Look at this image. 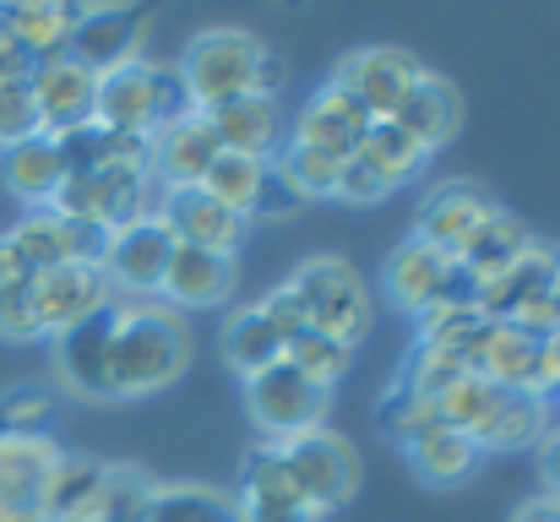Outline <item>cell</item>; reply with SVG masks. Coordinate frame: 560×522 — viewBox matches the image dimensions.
Listing matches in <instances>:
<instances>
[{"label":"cell","mask_w":560,"mask_h":522,"mask_svg":"<svg viewBox=\"0 0 560 522\" xmlns=\"http://www.w3.org/2000/svg\"><path fill=\"white\" fill-rule=\"evenodd\" d=\"M545 392H550V397L560 392V327L545 338Z\"/></svg>","instance_id":"7dc6e473"},{"label":"cell","mask_w":560,"mask_h":522,"mask_svg":"<svg viewBox=\"0 0 560 522\" xmlns=\"http://www.w3.org/2000/svg\"><path fill=\"white\" fill-rule=\"evenodd\" d=\"M360 153H365L375 170L386 174V185H392V190H397L402 179H413V174L424 170V153H419V148H413V142H408V137L392 126V120H375L371 137L360 142Z\"/></svg>","instance_id":"e575fe53"},{"label":"cell","mask_w":560,"mask_h":522,"mask_svg":"<svg viewBox=\"0 0 560 522\" xmlns=\"http://www.w3.org/2000/svg\"><path fill=\"white\" fill-rule=\"evenodd\" d=\"M190 364V327L164 300H120L109 338V397L175 386Z\"/></svg>","instance_id":"6da1fadb"},{"label":"cell","mask_w":560,"mask_h":522,"mask_svg":"<svg viewBox=\"0 0 560 522\" xmlns=\"http://www.w3.org/2000/svg\"><path fill=\"white\" fill-rule=\"evenodd\" d=\"M272 446H278V463H283L294 496H300L316 518H327V512H338V507L354 501V490H360V457H354V446H349L338 430L316 425V430L283 436V441H272Z\"/></svg>","instance_id":"277c9868"},{"label":"cell","mask_w":560,"mask_h":522,"mask_svg":"<svg viewBox=\"0 0 560 522\" xmlns=\"http://www.w3.org/2000/svg\"><path fill=\"white\" fill-rule=\"evenodd\" d=\"M245 408H250V419H256V430L267 441H283V436H300V430L327 425L332 392L316 386L300 364L278 359V364H267V370H256L245 381Z\"/></svg>","instance_id":"8992f818"},{"label":"cell","mask_w":560,"mask_h":522,"mask_svg":"<svg viewBox=\"0 0 560 522\" xmlns=\"http://www.w3.org/2000/svg\"><path fill=\"white\" fill-rule=\"evenodd\" d=\"M120 305V300H115ZM115 305L77 322L55 338V370L77 397H109V338H115Z\"/></svg>","instance_id":"ac0fdd59"},{"label":"cell","mask_w":560,"mask_h":522,"mask_svg":"<svg viewBox=\"0 0 560 522\" xmlns=\"http://www.w3.org/2000/svg\"><path fill=\"white\" fill-rule=\"evenodd\" d=\"M142 44H148V11H137V5H77V27L66 38V55L82 71L109 77V71L142 60Z\"/></svg>","instance_id":"52a82bcc"},{"label":"cell","mask_w":560,"mask_h":522,"mask_svg":"<svg viewBox=\"0 0 560 522\" xmlns=\"http://www.w3.org/2000/svg\"><path fill=\"white\" fill-rule=\"evenodd\" d=\"M305 201L289 190V179L278 170H267V185H261V196H256V212H267V218H289V212H300Z\"/></svg>","instance_id":"7bdbcfd3"},{"label":"cell","mask_w":560,"mask_h":522,"mask_svg":"<svg viewBox=\"0 0 560 522\" xmlns=\"http://www.w3.org/2000/svg\"><path fill=\"white\" fill-rule=\"evenodd\" d=\"M386 120H392V126H397V131L430 159L435 148H446V142L457 137V126H463V98H457V88H452L446 77L419 71Z\"/></svg>","instance_id":"9a60e30c"},{"label":"cell","mask_w":560,"mask_h":522,"mask_svg":"<svg viewBox=\"0 0 560 522\" xmlns=\"http://www.w3.org/2000/svg\"><path fill=\"white\" fill-rule=\"evenodd\" d=\"M27 278H33V267L22 262V251L11 245V234H0V289H16Z\"/></svg>","instance_id":"f6af8a7d"},{"label":"cell","mask_w":560,"mask_h":522,"mask_svg":"<svg viewBox=\"0 0 560 522\" xmlns=\"http://www.w3.org/2000/svg\"><path fill=\"white\" fill-rule=\"evenodd\" d=\"M170 256H175V234L159 218H137V223H126V229L109 234V251H104L98 272L126 300H159L164 272H170Z\"/></svg>","instance_id":"ba28073f"},{"label":"cell","mask_w":560,"mask_h":522,"mask_svg":"<svg viewBox=\"0 0 560 522\" xmlns=\"http://www.w3.org/2000/svg\"><path fill=\"white\" fill-rule=\"evenodd\" d=\"M0 170H5L11 196H16L22 207H33V212L49 207L55 190L66 185V159H60V142H55L49 131H38V137L5 148V153H0Z\"/></svg>","instance_id":"603a6c76"},{"label":"cell","mask_w":560,"mask_h":522,"mask_svg":"<svg viewBox=\"0 0 560 522\" xmlns=\"http://www.w3.org/2000/svg\"><path fill=\"white\" fill-rule=\"evenodd\" d=\"M267 170H272V159L218 153V159H212V170L201 174V190H207L212 201H223L229 212L250 218V212H256V196H261V185H267Z\"/></svg>","instance_id":"f546056e"},{"label":"cell","mask_w":560,"mask_h":522,"mask_svg":"<svg viewBox=\"0 0 560 522\" xmlns=\"http://www.w3.org/2000/svg\"><path fill=\"white\" fill-rule=\"evenodd\" d=\"M283 359H289V364H300L316 386H327V392H332V381L354 364V348L338 344V338H327V333H300L294 344L283 348Z\"/></svg>","instance_id":"d590c367"},{"label":"cell","mask_w":560,"mask_h":522,"mask_svg":"<svg viewBox=\"0 0 560 522\" xmlns=\"http://www.w3.org/2000/svg\"><path fill=\"white\" fill-rule=\"evenodd\" d=\"M550 300H556V311H560V251H556V272H550Z\"/></svg>","instance_id":"c3c4849f"},{"label":"cell","mask_w":560,"mask_h":522,"mask_svg":"<svg viewBox=\"0 0 560 522\" xmlns=\"http://www.w3.org/2000/svg\"><path fill=\"white\" fill-rule=\"evenodd\" d=\"M27 294H33V316H38V333L44 338H60L77 322H88L104 305H115V289H109V278L93 262H66V267L33 272Z\"/></svg>","instance_id":"9c48e42d"},{"label":"cell","mask_w":560,"mask_h":522,"mask_svg":"<svg viewBox=\"0 0 560 522\" xmlns=\"http://www.w3.org/2000/svg\"><path fill=\"white\" fill-rule=\"evenodd\" d=\"M175 77H180L196 115L223 104V98H240V93H278V60L245 27L196 33L186 44V55H180V66H175Z\"/></svg>","instance_id":"7a4b0ae2"},{"label":"cell","mask_w":560,"mask_h":522,"mask_svg":"<svg viewBox=\"0 0 560 522\" xmlns=\"http://www.w3.org/2000/svg\"><path fill=\"white\" fill-rule=\"evenodd\" d=\"M27 283H33V278H27ZM27 283L0 289V338H5V344H33V338H44V333H38V316H33Z\"/></svg>","instance_id":"ab89813d"},{"label":"cell","mask_w":560,"mask_h":522,"mask_svg":"<svg viewBox=\"0 0 560 522\" xmlns=\"http://www.w3.org/2000/svg\"><path fill=\"white\" fill-rule=\"evenodd\" d=\"M550 272H556V251L534 240L501 278H490V283L479 289V316H485V322H506L523 300H534V294L550 289Z\"/></svg>","instance_id":"d4e9b609"},{"label":"cell","mask_w":560,"mask_h":522,"mask_svg":"<svg viewBox=\"0 0 560 522\" xmlns=\"http://www.w3.org/2000/svg\"><path fill=\"white\" fill-rule=\"evenodd\" d=\"M0 27L27 60H49V55H66L77 5H0Z\"/></svg>","instance_id":"f1b7e54d"},{"label":"cell","mask_w":560,"mask_h":522,"mask_svg":"<svg viewBox=\"0 0 560 522\" xmlns=\"http://www.w3.org/2000/svg\"><path fill=\"white\" fill-rule=\"evenodd\" d=\"M55 457L60 452H55L49 436H11V430H0V507H33L44 474L55 468Z\"/></svg>","instance_id":"cb8c5ba5"},{"label":"cell","mask_w":560,"mask_h":522,"mask_svg":"<svg viewBox=\"0 0 560 522\" xmlns=\"http://www.w3.org/2000/svg\"><path fill=\"white\" fill-rule=\"evenodd\" d=\"M528 245H534L528 223L495 207V212H490V223H485V229H479V234L463 245V256H457V262H463V267H468V278L485 289V283H490V278H501V272H506V267H512V262L528 251Z\"/></svg>","instance_id":"83f0119b"},{"label":"cell","mask_w":560,"mask_h":522,"mask_svg":"<svg viewBox=\"0 0 560 522\" xmlns=\"http://www.w3.org/2000/svg\"><path fill=\"white\" fill-rule=\"evenodd\" d=\"M27 93H33V109H38V131L66 137V131L93 126L98 77H93V71H82L71 55L33 60V66H27Z\"/></svg>","instance_id":"30bf717a"},{"label":"cell","mask_w":560,"mask_h":522,"mask_svg":"<svg viewBox=\"0 0 560 522\" xmlns=\"http://www.w3.org/2000/svg\"><path fill=\"white\" fill-rule=\"evenodd\" d=\"M223 359L250 381L256 370H267V364L283 359V338L267 327V316H261L256 305H245V311H234L229 327H223Z\"/></svg>","instance_id":"4dcf8cb0"},{"label":"cell","mask_w":560,"mask_h":522,"mask_svg":"<svg viewBox=\"0 0 560 522\" xmlns=\"http://www.w3.org/2000/svg\"><path fill=\"white\" fill-rule=\"evenodd\" d=\"M234 512H240V522H322L305 501L272 496V490H245V496L234 501Z\"/></svg>","instance_id":"f35d334b"},{"label":"cell","mask_w":560,"mask_h":522,"mask_svg":"<svg viewBox=\"0 0 560 522\" xmlns=\"http://www.w3.org/2000/svg\"><path fill=\"white\" fill-rule=\"evenodd\" d=\"M545 430H550V403L545 397H534V392H501V403L479 425L474 446L479 452H517V446L545 441Z\"/></svg>","instance_id":"484cf974"},{"label":"cell","mask_w":560,"mask_h":522,"mask_svg":"<svg viewBox=\"0 0 560 522\" xmlns=\"http://www.w3.org/2000/svg\"><path fill=\"white\" fill-rule=\"evenodd\" d=\"M441 425V414H435V397H424V392H413V386H402V381H392V392L381 397V430L392 436V441H419L424 430H435Z\"/></svg>","instance_id":"836d02e7"},{"label":"cell","mask_w":560,"mask_h":522,"mask_svg":"<svg viewBox=\"0 0 560 522\" xmlns=\"http://www.w3.org/2000/svg\"><path fill=\"white\" fill-rule=\"evenodd\" d=\"M512 522H560V501H550V496H534V501H523V507L512 512Z\"/></svg>","instance_id":"bcb514c9"},{"label":"cell","mask_w":560,"mask_h":522,"mask_svg":"<svg viewBox=\"0 0 560 522\" xmlns=\"http://www.w3.org/2000/svg\"><path fill=\"white\" fill-rule=\"evenodd\" d=\"M175 245H196V251H218V256H234L245 245V229L250 218L229 212L223 201H212L201 185H180V190H164L159 196V212H153Z\"/></svg>","instance_id":"8fae6325"},{"label":"cell","mask_w":560,"mask_h":522,"mask_svg":"<svg viewBox=\"0 0 560 522\" xmlns=\"http://www.w3.org/2000/svg\"><path fill=\"white\" fill-rule=\"evenodd\" d=\"M218 153H245V159H272L278 137H283V115H278V93H240L223 98L212 109H201Z\"/></svg>","instance_id":"2e32d148"},{"label":"cell","mask_w":560,"mask_h":522,"mask_svg":"<svg viewBox=\"0 0 560 522\" xmlns=\"http://www.w3.org/2000/svg\"><path fill=\"white\" fill-rule=\"evenodd\" d=\"M104 463H93V457H55V468L44 474V485H38V522H88L93 518V507H98V490H104Z\"/></svg>","instance_id":"7402d4cb"},{"label":"cell","mask_w":560,"mask_h":522,"mask_svg":"<svg viewBox=\"0 0 560 522\" xmlns=\"http://www.w3.org/2000/svg\"><path fill=\"white\" fill-rule=\"evenodd\" d=\"M272 170L289 179V190H294L300 201H327V196H338V170H343V159L289 142V148L272 159Z\"/></svg>","instance_id":"d6a6232c"},{"label":"cell","mask_w":560,"mask_h":522,"mask_svg":"<svg viewBox=\"0 0 560 522\" xmlns=\"http://www.w3.org/2000/svg\"><path fill=\"white\" fill-rule=\"evenodd\" d=\"M371 115L349 98V93H338L332 82L300 109V120H294V142L300 148H316V153H332V159H349V153H360V142L371 137Z\"/></svg>","instance_id":"ffe728a7"},{"label":"cell","mask_w":560,"mask_h":522,"mask_svg":"<svg viewBox=\"0 0 560 522\" xmlns=\"http://www.w3.org/2000/svg\"><path fill=\"white\" fill-rule=\"evenodd\" d=\"M256 311H261V316H267V327L283 338V348L294 344L300 333H311V322H305V311H300V300H294V289H289V283H278V289H272V294H267Z\"/></svg>","instance_id":"b9f144b4"},{"label":"cell","mask_w":560,"mask_h":522,"mask_svg":"<svg viewBox=\"0 0 560 522\" xmlns=\"http://www.w3.org/2000/svg\"><path fill=\"white\" fill-rule=\"evenodd\" d=\"M142 522H240V512H234V496H223V490L170 485V490H153Z\"/></svg>","instance_id":"1f68e13d"},{"label":"cell","mask_w":560,"mask_h":522,"mask_svg":"<svg viewBox=\"0 0 560 522\" xmlns=\"http://www.w3.org/2000/svg\"><path fill=\"white\" fill-rule=\"evenodd\" d=\"M311 333H327L338 344H360L365 327H371V289L365 278L343 262V256H311L294 278H289Z\"/></svg>","instance_id":"5b68a950"},{"label":"cell","mask_w":560,"mask_h":522,"mask_svg":"<svg viewBox=\"0 0 560 522\" xmlns=\"http://www.w3.org/2000/svg\"><path fill=\"white\" fill-rule=\"evenodd\" d=\"M468 370H479L485 381H495L506 392H534V397L550 403V392H545V338H528L512 322H485L479 327Z\"/></svg>","instance_id":"4fadbf2b"},{"label":"cell","mask_w":560,"mask_h":522,"mask_svg":"<svg viewBox=\"0 0 560 522\" xmlns=\"http://www.w3.org/2000/svg\"><path fill=\"white\" fill-rule=\"evenodd\" d=\"M212 159H218V142H212V131H207V120L196 109L180 115V120H170V126H159L148 137V174H153L159 190L201 185V174L212 170Z\"/></svg>","instance_id":"e0dca14e"},{"label":"cell","mask_w":560,"mask_h":522,"mask_svg":"<svg viewBox=\"0 0 560 522\" xmlns=\"http://www.w3.org/2000/svg\"><path fill=\"white\" fill-rule=\"evenodd\" d=\"M49 414H55V397L38 386H16L0 397V430H11V436H44Z\"/></svg>","instance_id":"8d00e7d4"},{"label":"cell","mask_w":560,"mask_h":522,"mask_svg":"<svg viewBox=\"0 0 560 522\" xmlns=\"http://www.w3.org/2000/svg\"><path fill=\"white\" fill-rule=\"evenodd\" d=\"M490 212H495V196H490L485 185H474V179H446V185H435V190L424 196L413 240H424V245H435V251H446V256H463V245L490 223Z\"/></svg>","instance_id":"5bb4252c"},{"label":"cell","mask_w":560,"mask_h":522,"mask_svg":"<svg viewBox=\"0 0 560 522\" xmlns=\"http://www.w3.org/2000/svg\"><path fill=\"white\" fill-rule=\"evenodd\" d=\"M539 474H545V496L560 501V430H545L539 441Z\"/></svg>","instance_id":"ee69618b"},{"label":"cell","mask_w":560,"mask_h":522,"mask_svg":"<svg viewBox=\"0 0 560 522\" xmlns=\"http://www.w3.org/2000/svg\"><path fill=\"white\" fill-rule=\"evenodd\" d=\"M338 196L343 201H381V196H392V185L365 153H349L343 170H338Z\"/></svg>","instance_id":"60d3db41"},{"label":"cell","mask_w":560,"mask_h":522,"mask_svg":"<svg viewBox=\"0 0 560 522\" xmlns=\"http://www.w3.org/2000/svg\"><path fill=\"white\" fill-rule=\"evenodd\" d=\"M190 115V98L175 77V66L159 60H131L109 77H98V98H93V126L115 131V137H153L159 126Z\"/></svg>","instance_id":"3957f363"},{"label":"cell","mask_w":560,"mask_h":522,"mask_svg":"<svg viewBox=\"0 0 560 522\" xmlns=\"http://www.w3.org/2000/svg\"><path fill=\"white\" fill-rule=\"evenodd\" d=\"M446 272H452V256L424 245V240H402L381 272L386 283V300L408 316H430L441 305V289H446Z\"/></svg>","instance_id":"d6986e66"},{"label":"cell","mask_w":560,"mask_h":522,"mask_svg":"<svg viewBox=\"0 0 560 522\" xmlns=\"http://www.w3.org/2000/svg\"><path fill=\"white\" fill-rule=\"evenodd\" d=\"M408 452V463H413V474L424 479V485H463L474 468H479V446H474V436H463V430H452V425H435V430H424L419 441H408L402 446Z\"/></svg>","instance_id":"4316f807"},{"label":"cell","mask_w":560,"mask_h":522,"mask_svg":"<svg viewBox=\"0 0 560 522\" xmlns=\"http://www.w3.org/2000/svg\"><path fill=\"white\" fill-rule=\"evenodd\" d=\"M27 137H38V109H33L27 77H16V82H0V153Z\"/></svg>","instance_id":"74e56055"},{"label":"cell","mask_w":560,"mask_h":522,"mask_svg":"<svg viewBox=\"0 0 560 522\" xmlns=\"http://www.w3.org/2000/svg\"><path fill=\"white\" fill-rule=\"evenodd\" d=\"M413 77H419V60H413V55H402V49H392V44H371V49H354V55L338 60L332 88L349 93L371 120H386V115L397 109V98L408 93Z\"/></svg>","instance_id":"7c38bea8"},{"label":"cell","mask_w":560,"mask_h":522,"mask_svg":"<svg viewBox=\"0 0 560 522\" xmlns=\"http://www.w3.org/2000/svg\"><path fill=\"white\" fill-rule=\"evenodd\" d=\"M159 294L170 300V311H207V305L229 300V294H234V256L196 251V245H175Z\"/></svg>","instance_id":"44dd1931"}]
</instances>
